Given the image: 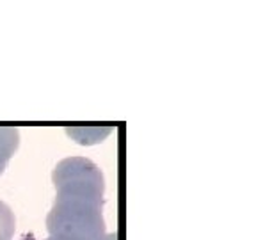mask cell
<instances>
[{
    "label": "cell",
    "instance_id": "3957f363",
    "mask_svg": "<svg viewBox=\"0 0 256 240\" xmlns=\"http://www.w3.org/2000/svg\"><path fill=\"white\" fill-rule=\"evenodd\" d=\"M110 123H86V124H68L66 134L72 137L75 142L82 146H91V144L104 142V139L112 132Z\"/></svg>",
    "mask_w": 256,
    "mask_h": 240
},
{
    "label": "cell",
    "instance_id": "6da1fadb",
    "mask_svg": "<svg viewBox=\"0 0 256 240\" xmlns=\"http://www.w3.org/2000/svg\"><path fill=\"white\" fill-rule=\"evenodd\" d=\"M102 208L82 198L56 196L46 217L48 235L72 240H102L107 233Z\"/></svg>",
    "mask_w": 256,
    "mask_h": 240
},
{
    "label": "cell",
    "instance_id": "277c9868",
    "mask_svg": "<svg viewBox=\"0 0 256 240\" xmlns=\"http://www.w3.org/2000/svg\"><path fill=\"white\" fill-rule=\"evenodd\" d=\"M20 146V132L11 124H0V176Z\"/></svg>",
    "mask_w": 256,
    "mask_h": 240
},
{
    "label": "cell",
    "instance_id": "5b68a950",
    "mask_svg": "<svg viewBox=\"0 0 256 240\" xmlns=\"http://www.w3.org/2000/svg\"><path fill=\"white\" fill-rule=\"evenodd\" d=\"M16 232L14 212L0 200V240H12Z\"/></svg>",
    "mask_w": 256,
    "mask_h": 240
},
{
    "label": "cell",
    "instance_id": "7a4b0ae2",
    "mask_svg": "<svg viewBox=\"0 0 256 240\" xmlns=\"http://www.w3.org/2000/svg\"><path fill=\"white\" fill-rule=\"evenodd\" d=\"M52 184L56 196L82 198L104 206V172L86 156H68L57 162L52 171Z\"/></svg>",
    "mask_w": 256,
    "mask_h": 240
},
{
    "label": "cell",
    "instance_id": "8992f818",
    "mask_svg": "<svg viewBox=\"0 0 256 240\" xmlns=\"http://www.w3.org/2000/svg\"><path fill=\"white\" fill-rule=\"evenodd\" d=\"M102 240H118V235L116 233H105V236Z\"/></svg>",
    "mask_w": 256,
    "mask_h": 240
},
{
    "label": "cell",
    "instance_id": "52a82bcc",
    "mask_svg": "<svg viewBox=\"0 0 256 240\" xmlns=\"http://www.w3.org/2000/svg\"><path fill=\"white\" fill-rule=\"evenodd\" d=\"M44 240H72V238H64V236H56V235H50L48 238Z\"/></svg>",
    "mask_w": 256,
    "mask_h": 240
}]
</instances>
